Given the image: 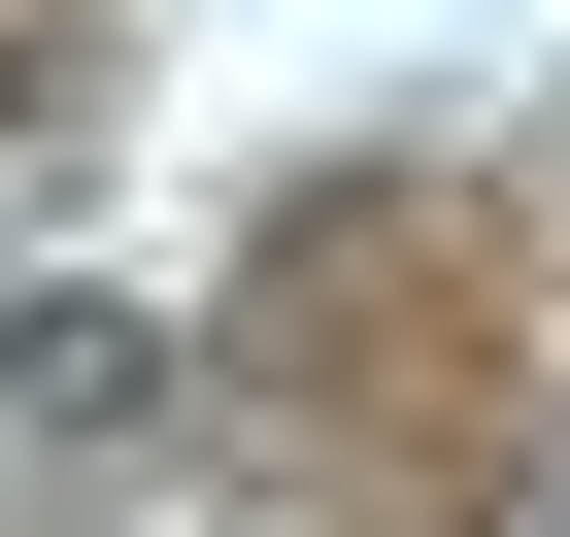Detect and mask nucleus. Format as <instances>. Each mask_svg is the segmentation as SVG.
<instances>
[{
  "label": "nucleus",
  "mask_w": 570,
  "mask_h": 537,
  "mask_svg": "<svg viewBox=\"0 0 570 537\" xmlns=\"http://www.w3.org/2000/svg\"><path fill=\"white\" fill-rule=\"evenodd\" d=\"M0 437H168V303H101V268H0Z\"/></svg>",
  "instance_id": "f257e3e1"
}]
</instances>
